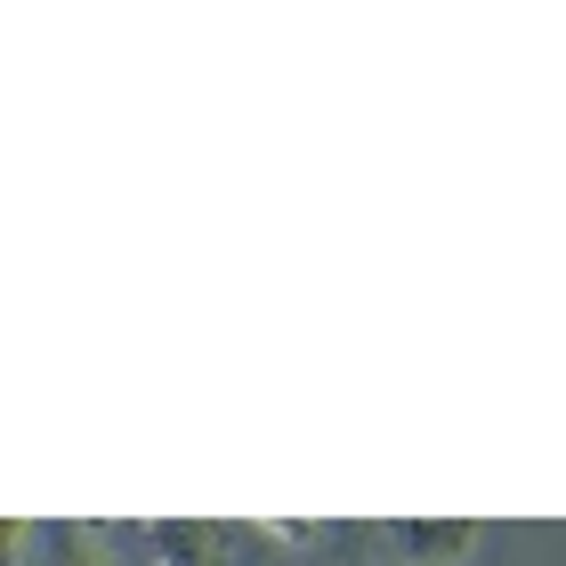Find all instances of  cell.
Returning <instances> with one entry per match:
<instances>
[{"label":"cell","instance_id":"3","mask_svg":"<svg viewBox=\"0 0 566 566\" xmlns=\"http://www.w3.org/2000/svg\"><path fill=\"white\" fill-rule=\"evenodd\" d=\"M49 566H106L97 526H57V534H49Z\"/></svg>","mask_w":566,"mask_h":566},{"label":"cell","instance_id":"1","mask_svg":"<svg viewBox=\"0 0 566 566\" xmlns=\"http://www.w3.org/2000/svg\"><path fill=\"white\" fill-rule=\"evenodd\" d=\"M478 543H485L478 518H389L380 526L389 566H470Z\"/></svg>","mask_w":566,"mask_h":566},{"label":"cell","instance_id":"2","mask_svg":"<svg viewBox=\"0 0 566 566\" xmlns=\"http://www.w3.org/2000/svg\"><path fill=\"white\" fill-rule=\"evenodd\" d=\"M146 551H154V566H227L235 526H219V518H154Z\"/></svg>","mask_w":566,"mask_h":566}]
</instances>
